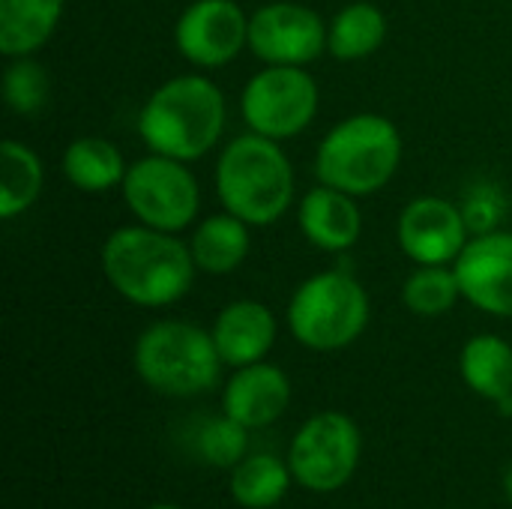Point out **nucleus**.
Wrapping results in <instances>:
<instances>
[{"mask_svg":"<svg viewBox=\"0 0 512 509\" xmlns=\"http://www.w3.org/2000/svg\"><path fill=\"white\" fill-rule=\"evenodd\" d=\"M147 509H183V507H174V504H153V507Z\"/></svg>","mask_w":512,"mask_h":509,"instance_id":"28","label":"nucleus"},{"mask_svg":"<svg viewBox=\"0 0 512 509\" xmlns=\"http://www.w3.org/2000/svg\"><path fill=\"white\" fill-rule=\"evenodd\" d=\"M462 300L492 318H512V231L489 228L453 261Z\"/></svg>","mask_w":512,"mask_h":509,"instance_id":"13","label":"nucleus"},{"mask_svg":"<svg viewBox=\"0 0 512 509\" xmlns=\"http://www.w3.org/2000/svg\"><path fill=\"white\" fill-rule=\"evenodd\" d=\"M363 459V435L354 417L342 411L312 414L291 438L288 468L294 483L315 495L345 489Z\"/></svg>","mask_w":512,"mask_h":509,"instance_id":"9","label":"nucleus"},{"mask_svg":"<svg viewBox=\"0 0 512 509\" xmlns=\"http://www.w3.org/2000/svg\"><path fill=\"white\" fill-rule=\"evenodd\" d=\"M225 126L228 99L222 87L201 72L162 81L138 111V135L144 147L189 165L219 147Z\"/></svg>","mask_w":512,"mask_h":509,"instance_id":"2","label":"nucleus"},{"mask_svg":"<svg viewBox=\"0 0 512 509\" xmlns=\"http://www.w3.org/2000/svg\"><path fill=\"white\" fill-rule=\"evenodd\" d=\"M249 51L264 66H309L327 54V21L297 0L264 3L249 12Z\"/></svg>","mask_w":512,"mask_h":509,"instance_id":"10","label":"nucleus"},{"mask_svg":"<svg viewBox=\"0 0 512 509\" xmlns=\"http://www.w3.org/2000/svg\"><path fill=\"white\" fill-rule=\"evenodd\" d=\"M369 318V291L348 270H324L303 279L285 309L294 342L318 354L351 348L366 333Z\"/></svg>","mask_w":512,"mask_h":509,"instance_id":"6","label":"nucleus"},{"mask_svg":"<svg viewBox=\"0 0 512 509\" xmlns=\"http://www.w3.org/2000/svg\"><path fill=\"white\" fill-rule=\"evenodd\" d=\"M174 48L198 72H213L249 48V12L237 0H192L174 21Z\"/></svg>","mask_w":512,"mask_h":509,"instance_id":"11","label":"nucleus"},{"mask_svg":"<svg viewBox=\"0 0 512 509\" xmlns=\"http://www.w3.org/2000/svg\"><path fill=\"white\" fill-rule=\"evenodd\" d=\"M387 15L372 0H351L327 21V54L342 63L372 57L387 42Z\"/></svg>","mask_w":512,"mask_h":509,"instance_id":"21","label":"nucleus"},{"mask_svg":"<svg viewBox=\"0 0 512 509\" xmlns=\"http://www.w3.org/2000/svg\"><path fill=\"white\" fill-rule=\"evenodd\" d=\"M297 228L309 246L327 255H345L360 243L363 210L360 198L318 183L297 201Z\"/></svg>","mask_w":512,"mask_h":509,"instance_id":"14","label":"nucleus"},{"mask_svg":"<svg viewBox=\"0 0 512 509\" xmlns=\"http://www.w3.org/2000/svg\"><path fill=\"white\" fill-rule=\"evenodd\" d=\"M321 108V87L306 66H264L240 93V117L249 132L273 141L303 135Z\"/></svg>","mask_w":512,"mask_h":509,"instance_id":"8","label":"nucleus"},{"mask_svg":"<svg viewBox=\"0 0 512 509\" xmlns=\"http://www.w3.org/2000/svg\"><path fill=\"white\" fill-rule=\"evenodd\" d=\"M45 186V165L39 153L15 138L0 144V219L12 222L27 213Z\"/></svg>","mask_w":512,"mask_h":509,"instance_id":"22","label":"nucleus"},{"mask_svg":"<svg viewBox=\"0 0 512 509\" xmlns=\"http://www.w3.org/2000/svg\"><path fill=\"white\" fill-rule=\"evenodd\" d=\"M51 78L36 57H12L3 69V102L18 117H33L48 105Z\"/></svg>","mask_w":512,"mask_h":509,"instance_id":"25","label":"nucleus"},{"mask_svg":"<svg viewBox=\"0 0 512 509\" xmlns=\"http://www.w3.org/2000/svg\"><path fill=\"white\" fill-rule=\"evenodd\" d=\"M291 405V378L276 363H252L234 369L222 390V414L237 420L243 429L258 432L285 417Z\"/></svg>","mask_w":512,"mask_h":509,"instance_id":"15","label":"nucleus"},{"mask_svg":"<svg viewBox=\"0 0 512 509\" xmlns=\"http://www.w3.org/2000/svg\"><path fill=\"white\" fill-rule=\"evenodd\" d=\"M105 282L138 309H168L189 297L198 267L180 234L141 222L114 228L99 252Z\"/></svg>","mask_w":512,"mask_h":509,"instance_id":"1","label":"nucleus"},{"mask_svg":"<svg viewBox=\"0 0 512 509\" xmlns=\"http://www.w3.org/2000/svg\"><path fill=\"white\" fill-rule=\"evenodd\" d=\"M210 336L222 363L231 369H243L267 360L279 336V321L273 309L261 300H231L216 312Z\"/></svg>","mask_w":512,"mask_h":509,"instance_id":"16","label":"nucleus"},{"mask_svg":"<svg viewBox=\"0 0 512 509\" xmlns=\"http://www.w3.org/2000/svg\"><path fill=\"white\" fill-rule=\"evenodd\" d=\"M66 0H0V54L36 57L57 33Z\"/></svg>","mask_w":512,"mask_h":509,"instance_id":"18","label":"nucleus"},{"mask_svg":"<svg viewBox=\"0 0 512 509\" xmlns=\"http://www.w3.org/2000/svg\"><path fill=\"white\" fill-rule=\"evenodd\" d=\"M468 240L465 210L444 195H417L399 210L396 246L417 267L453 264Z\"/></svg>","mask_w":512,"mask_h":509,"instance_id":"12","label":"nucleus"},{"mask_svg":"<svg viewBox=\"0 0 512 509\" xmlns=\"http://www.w3.org/2000/svg\"><path fill=\"white\" fill-rule=\"evenodd\" d=\"M291 483L294 474L288 468V459H279L273 453H255L246 456L237 468H231L228 492L237 507L273 509L285 501Z\"/></svg>","mask_w":512,"mask_h":509,"instance_id":"23","label":"nucleus"},{"mask_svg":"<svg viewBox=\"0 0 512 509\" xmlns=\"http://www.w3.org/2000/svg\"><path fill=\"white\" fill-rule=\"evenodd\" d=\"M120 195L135 222L147 228L180 234L198 222L201 186L189 162L147 150V156L129 162Z\"/></svg>","mask_w":512,"mask_h":509,"instance_id":"7","label":"nucleus"},{"mask_svg":"<svg viewBox=\"0 0 512 509\" xmlns=\"http://www.w3.org/2000/svg\"><path fill=\"white\" fill-rule=\"evenodd\" d=\"M402 306L417 318H441L456 309L462 300V288L453 264L438 267H414L402 282Z\"/></svg>","mask_w":512,"mask_h":509,"instance_id":"24","label":"nucleus"},{"mask_svg":"<svg viewBox=\"0 0 512 509\" xmlns=\"http://www.w3.org/2000/svg\"><path fill=\"white\" fill-rule=\"evenodd\" d=\"M129 162L123 159L120 147L99 135H81L66 144L60 156V171L69 186L87 195H102L120 189Z\"/></svg>","mask_w":512,"mask_h":509,"instance_id":"19","label":"nucleus"},{"mask_svg":"<svg viewBox=\"0 0 512 509\" xmlns=\"http://www.w3.org/2000/svg\"><path fill=\"white\" fill-rule=\"evenodd\" d=\"M222 357L210 330L165 318L144 327L132 348V369L144 387L168 399L210 393L222 378Z\"/></svg>","mask_w":512,"mask_h":509,"instance_id":"5","label":"nucleus"},{"mask_svg":"<svg viewBox=\"0 0 512 509\" xmlns=\"http://www.w3.org/2000/svg\"><path fill=\"white\" fill-rule=\"evenodd\" d=\"M213 186L222 210L252 228L276 225L297 195L294 165L285 147L249 129L219 150Z\"/></svg>","mask_w":512,"mask_h":509,"instance_id":"3","label":"nucleus"},{"mask_svg":"<svg viewBox=\"0 0 512 509\" xmlns=\"http://www.w3.org/2000/svg\"><path fill=\"white\" fill-rule=\"evenodd\" d=\"M246 450H249V429H243L228 414L210 417L198 429V456L213 468H225V471L237 468L249 456Z\"/></svg>","mask_w":512,"mask_h":509,"instance_id":"26","label":"nucleus"},{"mask_svg":"<svg viewBox=\"0 0 512 509\" xmlns=\"http://www.w3.org/2000/svg\"><path fill=\"white\" fill-rule=\"evenodd\" d=\"M405 141L399 126L375 111L339 120L315 147V177L354 198H369L399 174Z\"/></svg>","mask_w":512,"mask_h":509,"instance_id":"4","label":"nucleus"},{"mask_svg":"<svg viewBox=\"0 0 512 509\" xmlns=\"http://www.w3.org/2000/svg\"><path fill=\"white\" fill-rule=\"evenodd\" d=\"M459 375L474 396L501 405L512 396V345L498 333L471 336L459 354Z\"/></svg>","mask_w":512,"mask_h":509,"instance_id":"20","label":"nucleus"},{"mask_svg":"<svg viewBox=\"0 0 512 509\" xmlns=\"http://www.w3.org/2000/svg\"><path fill=\"white\" fill-rule=\"evenodd\" d=\"M189 252L198 267V273L207 276H231L237 273L252 249V225L237 219L228 210L210 213L192 225L189 234Z\"/></svg>","mask_w":512,"mask_h":509,"instance_id":"17","label":"nucleus"},{"mask_svg":"<svg viewBox=\"0 0 512 509\" xmlns=\"http://www.w3.org/2000/svg\"><path fill=\"white\" fill-rule=\"evenodd\" d=\"M504 495H507V501L512 504V465L507 468V474H504Z\"/></svg>","mask_w":512,"mask_h":509,"instance_id":"27","label":"nucleus"}]
</instances>
